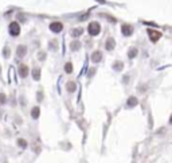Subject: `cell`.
<instances>
[{
	"label": "cell",
	"mask_w": 172,
	"mask_h": 163,
	"mask_svg": "<svg viewBox=\"0 0 172 163\" xmlns=\"http://www.w3.org/2000/svg\"><path fill=\"white\" fill-rule=\"evenodd\" d=\"M87 31H89V34H90L92 36L98 35L100 31H101V26H100L97 22H92V23L89 24V27H87Z\"/></svg>",
	"instance_id": "obj_1"
},
{
	"label": "cell",
	"mask_w": 172,
	"mask_h": 163,
	"mask_svg": "<svg viewBox=\"0 0 172 163\" xmlns=\"http://www.w3.org/2000/svg\"><path fill=\"white\" fill-rule=\"evenodd\" d=\"M148 35H149V39L152 42H157L161 38V32L156 31V30H148Z\"/></svg>",
	"instance_id": "obj_2"
},
{
	"label": "cell",
	"mask_w": 172,
	"mask_h": 163,
	"mask_svg": "<svg viewBox=\"0 0 172 163\" xmlns=\"http://www.w3.org/2000/svg\"><path fill=\"white\" fill-rule=\"evenodd\" d=\"M19 32H20L19 24H18V23H15V22H12L10 24V34H11V35H14V36H16V35H19Z\"/></svg>",
	"instance_id": "obj_3"
},
{
	"label": "cell",
	"mask_w": 172,
	"mask_h": 163,
	"mask_svg": "<svg viewBox=\"0 0 172 163\" xmlns=\"http://www.w3.org/2000/svg\"><path fill=\"white\" fill-rule=\"evenodd\" d=\"M121 32L124 36H131L132 34H133V27L129 24H124L121 27Z\"/></svg>",
	"instance_id": "obj_4"
},
{
	"label": "cell",
	"mask_w": 172,
	"mask_h": 163,
	"mask_svg": "<svg viewBox=\"0 0 172 163\" xmlns=\"http://www.w3.org/2000/svg\"><path fill=\"white\" fill-rule=\"evenodd\" d=\"M62 29H63V26H62L61 22H53L50 24V30L53 32H61Z\"/></svg>",
	"instance_id": "obj_5"
},
{
	"label": "cell",
	"mask_w": 172,
	"mask_h": 163,
	"mask_svg": "<svg viewBox=\"0 0 172 163\" xmlns=\"http://www.w3.org/2000/svg\"><path fill=\"white\" fill-rule=\"evenodd\" d=\"M19 76L22 77V78L28 76V67L26 66V65H20L19 66Z\"/></svg>",
	"instance_id": "obj_6"
},
{
	"label": "cell",
	"mask_w": 172,
	"mask_h": 163,
	"mask_svg": "<svg viewBox=\"0 0 172 163\" xmlns=\"http://www.w3.org/2000/svg\"><path fill=\"white\" fill-rule=\"evenodd\" d=\"M114 46H116V42H114V39H113V38H109L108 41H106V43H105L106 50H113V49H114Z\"/></svg>",
	"instance_id": "obj_7"
},
{
	"label": "cell",
	"mask_w": 172,
	"mask_h": 163,
	"mask_svg": "<svg viewBox=\"0 0 172 163\" xmlns=\"http://www.w3.org/2000/svg\"><path fill=\"white\" fill-rule=\"evenodd\" d=\"M101 59H102L101 51H96V53L92 55V61L94 62V64H97V62H101Z\"/></svg>",
	"instance_id": "obj_8"
},
{
	"label": "cell",
	"mask_w": 172,
	"mask_h": 163,
	"mask_svg": "<svg viewBox=\"0 0 172 163\" xmlns=\"http://www.w3.org/2000/svg\"><path fill=\"white\" fill-rule=\"evenodd\" d=\"M26 53H27V47L26 46H18V51H16V54H18V57H24Z\"/></svg>",
	"instance_id": "obj_9"
},
{
	"label": "cell",
	"mask_w": 172,
	"mask_h": 163,
	"mask_svg": "<svg viewBox=\"0 0 172 163\" xmlns=\"http://www.w3.org/2000/svg\"><path fill=\"white\" fill-rule=\"evenodd\" d=\"M66 88H67V90H69L70 93H73V92H75L77 85H75V82H74V81H69V82L66 84Z\"/></svg>",
	"instance_id": "obj_10"
},
{
	"label": "cell",
	"mask_w": 172,
	"mask_h": 163,
	"mask_svg": "<svg viewBox=\"0 0 172 163\" xmlns=\"http://www.w3.org/2000/svg\"><path fill=\"white\" fill-rule=\"evenodd\" d=\"M137 102H139V101H137L136 97H129L127 104H128V107H131V108H132V107H136L137 105Z\"/></svg>",
	"instance_id": "obj_11"
},
{
	"label": "cell",
	"mask_w": 172,
	"mask_h": 163,
	"mask_svg": "<svg viewBox=\"0 0 172 163\" xmlns=\"http://www.w3.org/2000/svg\"><path fill=\"white\" fill-rule=\"evenodd\" d=\"M39 113H41V109H39V107H35V108H32L31 116H32L34 119H38V117H39Z\"/></svg>",
	"instance_id": "obj_12"
},
{
	"label": "cell",
	"mask_w": 172,
	"mask_h": 163,
	"mask_svg": "<svg viewBox=\"0 0 172 163\" xmlns=\"http://www.w3.org/2000/svg\"><path fill=\"white\" fill-rule=\"evenodd\" d=\"M80 47H81V43H80V42H78V41H74L73 43H71V45H70V49H71V50H73V51L80 50Z\"/></svg>",
	"instance_id": "obj_13"
},
{
	"label": "cell",
	"mask_w": 172,
	"mask_h": 163,
	"mask_svg": "<svg viewBox=\"0 0 172 163\" xmlns=\"http://www.w3.org/2000/svg\"><path fill=\"white\" fill-rule=\"evenodd\" d=\"M137 51H139V50H137L136 47H132L131 50H129V53H128V57H129V58H134L137 55Z\"/></svg>",
	"instance_id": "obj_14"
},
{
	"label": "cell",
	"mask_w": 172,
	"mask_h": 163,
	"mask_svg": "<svg viewBox=\"0 0 172 163\" xmlns=\"http://www.w3.org/2000/svg\"><path fill=\"white\" fill-rule=\"evenodd\" d=\"M32 77H34V80L38 81L41 78V69H35V70L32 71Z\"/></svg>",
	"instance_id": "obj_15"
},
{
	"label": "cell",
	"mask_w": 172,
	"mask_h": 163,
	"mask_svg": "<svg viewBox=\"0 0 172 163\" xmlns=\"http://www.w3.org/2000/svg\"><path fill=\"white\" fill-rule=\"evenodd\" d=\"M122 67H124V65H122V62H116V64L113 65V69H114V70H117V71L122 70Z\"/></svg>",
	"instance_id": "obj_16"
},
{
	"label": "cell",
	"mask_w": 172,
	"mask_h": 163,
	"mask_svg": "<svg viewBox=\"0 0 172 163\" xmlns=\"http://www.w3.org/2000/svg\"><path fill=\"white\" fill-rule=\"evenodd\" d=\"M65 70H66V73H69V74L73 71V65H71V62H67V64L65 65Z\"/></svg>",
	"instance_id": "obj_17"
},
{
	"label": "cell",
	"mask_w": 172,
	"mask_h": 163,
	"mask_svg": "<svg viewBox=\"0 0 172 163\" xmlns=\"http://www.w3.org/2000/svg\"><path fill=\"white\" fill-rule=\"evenodd\" d=\"M82 32H83L82 29H75V30H73V31H71V35H73V36H80Z\"/></svg>",
	"instance_id": "obj_18"
},
{
	"label": "cell",
	"mask_w": 172,
	"mask_h": 163,
	"mask_svg": "<svg viewBox=\"0 0 172 163\" xmlns=\"http://www.w3.org/2000/svg\"><path fill=\"white\" fill-rule=\"evenodd\" d=\"M18 144H19L20 147H23V148H26V147H27V142H26V140H23V139H19V140H18Z\"/></svg>",
	"instance_id": "obj_19"
},
{
	"label": "cell",
	"mask_w": 172,
	"mask_h": 163,
	"mask_svg": "<svg viewBox=\"0 0 172 163\" xmlns=\"http://www.w3.org/2000/svg\"><path fill=\"white\" fill-rule=\"evenodd\" d=\"M4 102H6V96L1 93V94H0V104H4Z\"/></svg>",
	"instance_id": "obj_20"
},
{
	"label": "cell",
	"mask_w": 172,
	"mask_h": 163,
	"mask_svg": "<svg viewBox=\"0 0 172 163\" xmlns=\"http://www.w3.org/2000/svg\"><path fill=\"white\" fill-rule=\"evenodd\" d=\"M8 51H10V50H8V47H4V53H3V54H4V57H8V55H10V53H8Z\"/></svg>",
	"instance_id": "obj_21"
},
{
	"label": "cell",
	"mask_w": 172,
	"mask_h": 163,
	"mask_svg": "<svg viewBox=\"0 0 172 163\" xmlns=\"http://www.w3.org/2000/svg\"><path fill=\"white\" fill-rule=\"evenodd\" d=\"M50 47H54V49H57V43H55V42H54V43H51V45H50Z\"/></svg>",
	"instance_id": "obj_22"
},
{
	"label": "cell",
	"mask_w": 172,
	"mask_h": 163,
	"mask_svg": "<svg viewBox=\"0 0 172 163\" xmlns=\"http://www.w3.org/2000/svg\"><path fill=\"white\" fill-rule=\"evenodd\" d=\"M93 74H94V69H92V70H90V73H89V76H93Z\"/></svg>",
	"instance_id": "obj_23"
},
{
	"label": "cell",
	"mask_w": 172,
	"mask_h": 163,
	"mask_svg": "<svg viewBox=\"0 0 172 163\" xmlns=\"http://www.w3.org/2000/svg\"><path fill=\"white\" fill-rule=\"evenodd\" d=\"M169 124H172V115H171V119H169Z\"/></svg>",
	"instance_id": "obj_24"
}]
</instances>
